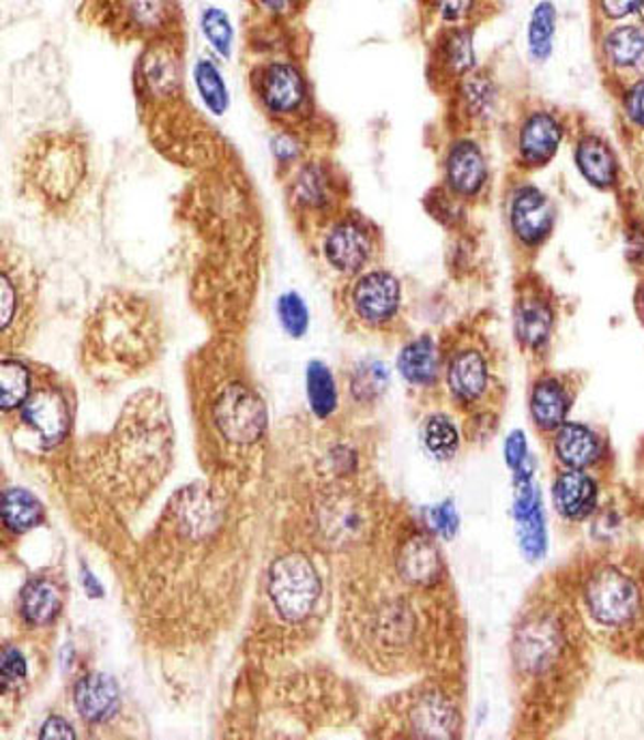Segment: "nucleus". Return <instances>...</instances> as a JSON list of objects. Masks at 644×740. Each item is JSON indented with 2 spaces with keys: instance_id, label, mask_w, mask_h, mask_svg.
<instances>
[{
  "instance_id": "9b49d317",
  "label": "nucleus",
  "mask_w": 644,
  "mask_h": 740,
  "mask_svg": "<svg viewBox=\"0 0 644 740\" xmlns=\"http://www.w3.org/2000/svg\"><path fill=\"white\" fill-rule=\"evenodd\" d=\"M217 429L232 443H252L266 425V411L256 391L243 380H228L215 395Z\"/></svg>"
},
{
  "instance_id": "4c0bfd02",
  "label": "nucleus",
  "mask_w": 644,
  "mask_h": 740,
  "mask_svg": "<svg viewBox=\"0 0 644 740\" xmlns=\"http://www.w3.org/2000/svg\"><path fill=\"white\" fill-rule=\"evenodd\" d=\"M200 29L203 35L207 37L209 45L221 58H228L232 54V42H234V31L230 24V18L223 9L219 7H207L200 15Z\"/></svg>"
},
{
  "instance_id": "ea45409f",
  "label": "nucleus",
  "mask_w": 644,
  "mask_h": 740,
  "mask_svg": "<svg viewBox=\"0 0 644 740\" xmlns=\"http://www.w3.org/2000/svg\"><path fill=\"white\" fill-rule=\"evenodd\" d=\"M277 316H280L282 327L291 337H301L309 325V314H307L305 301L301 298L297 292H286V294L280 296Z\"/></svg>"
},
{
  "instance_id": "4be33fe9",
  "label": "nucleus",
  "mask_w": 644,
  "mask_h": 740,
  "mask_svg": "<svg viewBox=\"0 0 644 740\" xmlns=\"http://www.w3.org/2000/svg\"><path fill=\"white\" fill-rule=\"evenodd\" d=\"M397 370L406 382L415 387H428L438 373V352L429 337H419L402 348L397 357Z\"/></svg>"
},
{
  "instance_id": "ddd939ff",
  "label": "nucleus",
  "mask_w": 644,
  "mask_h": 740,
  "mask_svg": "<svg viewBox=\"0 0 644 740\" xmlns=\"http://www.w3.org/2000/svg\"><path fill=\"white\" fill-rule=\"evenodd\" d=\"M22 418L45 443H58L67 434L72 421L65 393L54 384L33 389L22 406Z\"/></svg>"
},
{
  "instance_id": "5701e85b",
  "label": "nucleus",
  "mask_w": 644,
  "mask_h": 740,
  "mask_svg": "<svg viewBox=\"0 0 644 740\" xmlns=\"http://www.w3.org/2000/svg\"><path fill=\"white\" fill-rule=\"evenodd\" d=\"M400 572L406 581L426 586L440 574V558L428 538H411L400 554Z\"/></svg>"
},
{
  "instance_id": "f3484780",
  "label": "nucleus",
  "mask_w": 644,
  "mask_h": 740,
  "mask_svg": "<svg viewBox=\"0 0 644 740\" xmlns=\"http://www.w3.org/2000/svg\"><path fill=\"white\" fill-rule=\"evenodd\" d=\"M78 712L90 723H99L112 717L119 706V689L112 678L103 674L85 676L74 692Z\"/></svg>"
},
{
  "instance_id": "2f4dec72",
  "label": "nucleus",
  "mask_w": 644,
  "mask_h": 740,
  "mask_svg": "<svg viewBox=\"0 0 644 740\" xmlns=\"http://www.w3.org/2000/svg\"><path fill=\"white\" fill-rule=\"evenodd\" d=\"M553 330V314L539 301H526L517 307L515 314V333L522 344L531 348H539Z\"/></svg>"
},
{
  "instance_id": "a18cd8bd",
  "label": "nucleus",
  "mask_w": 644,
  "mask_h": 740,
  "mask_svg": "<svg viewBox=\"0 0 644 740\" xmlns=\"http://www.w3.org/2000/svg\"><path fill=\"white\" fill-rule=\"evenodd\" d=\"M26 676V661L20 651L9 649L2 653V685L22 681Z\"/></svg>"
},
{
  "instance_id": "6ab92c4d",
  "label": "nucleus",
  "mask_w": 644,
  "mask_h": 740,
  "mask_svg": "<svg viewBox=\"0 0 644 740\" xmlns=\"http://www.w3.org/2000/svg\"><path fill=\"white\" fill-rule=\"evenodd\" d=\"M563 129L550 115H533L520 133V153L526 162L539 164L555 155Z\"/></svg>"
},
{
  "instance_id": "20e7f679",
  "label": "nucleus",
  "mask_w": 644,
  "mask_h": 740,
  "mask_svg": "<svg viewBox=\"0 0 644 740\" xmlns=\"http://www.w3.org/2000/svg\"><path fill=\"white\" fill-rule=\"evenodd\" d=\"M80 15L119 43L183 37L181 0H85Z\"/></svg>"
},
{
  "instance_id": "dca6fc26",
  "label": "nucleus",
  "mask_w": 644,
  "mask_h": 740,
  "mask_svg": "<svg viewBox=\"0 0 644 740\" xmlns=\"http://www.w3.org/2000/svg\"><path fill=\"white\" fill-rule=\"evenodd\" d=\"M598 502V486L582 470L569 468L555 481V504L567 520H585Z\"/></svg>"
},
{
  "instance_id": "4468645a",
  "label": "nucleus",
  "mask_w": 644,
  "mask_h": 740,
  "mask_svg": "<svg viewBox=\"0 0 644 740\" xmlns=\"http://www.w3.org/2000/svg\"><path fill=\"white\" fill-rule=\"evenodd\" d=\"M445 178L449 189L458 196L471 198L481 192L488 178V167L481 149L472 140H458L449 149L445 162Z\"/></svg>"
},
{
  "instance_id": "2eb2a0df",
  "label": "nucleus",
  "mask_w": 644,
  "mask_h": 740,
  "mask_svg": "<svg viewBox=\"0 0 644 740\" xmlns=\"http://www.w3.org/2000/svg\"><path fill=\"white\" fill-rule=\"evenodd\" d=\"M512 226L524 243H539L553 226V208L535 187H522L512 205Z\"/></svg>"
},
{
  "instance_id": "a211bd4d",
  "label": "nucleus",
  "mask_w": 644,
  "mask_h": 740,
  "mask_svg": "<svg viewBox=\"0 0 644 740\" xmlns=\"http://www.w3.org/2000/svg\"><path fill=\"white\" fill-rule=\"evenodd\" d=\"M447 384L460 402H474L485 393L488 366L477 350L458 352L447 370Z\"/></svg>"
},
{
  "instance_id": "09e8293b",
  "label": "nucleus",
  "mask_w": 644,
  "mask_h": 740,
  "mask_svg": "<svg viewBox=\"0 0 644 740\" xmlns=\"http://www.w3.org/2000/svg\"><path fill=\"white\" fill-rule=\"evenodd\" d=\"M524 457H526V438L520 432H515L505 443V459L514 470H517L522 466Z\"/></svg>"
},
{
  "instance_id": "f8f14e48",
  "label": "nucleus",
  "mask_w": 644,
  "mask_h": 740,
  "mask_svg": "<svg viewBox=\"0 0 644 740\" xmlns=\"http://www.w3.org/2000/svg\"><path fill=\"white\" fill-rule=\"evenodd\" d=\"M33 292L31 269L26 266L24 255L13 251V247L2 249V271H0V325L2 337L13 335L20 318H26L29 296Z\"/></svg>"
},
{
  "instance_id": "49530a36",
  "label": "nucleus",
  "mask_w": 644,
  "mask_h": 740,
  "mask_svg": "<svg viewBox=\"0 0 644 740\" xmlns=\"http://www.w3.org/2000/svg\"><path fill=\"white\" fill-rule=\"evenodd\" d=\"M601 9L608 18H627L632 13H638L644 9V0H600Z\"/></svg>"
},
{
  "instance_id": "b1692460",
  "label": "nucleus",
  "mask_w": 644,
  "mask_h": 740,
  "mask_svg": "<svg viewBox=\"0 0 644 740\" xmlns=\"http://www.w3.org/2000/svg\"><path fill=\"white\" fill-rule=\"evenodd\" d=\"M569 411V398L557 380H542L531 395V414L544 429H557Z\"/></svg>"
},
{
  "instance_id": "39448f33",
  "label": "nucleus",
  "mask_w": 644,
  "mask_h": 740,
  "mask_svg": "<svg viewBox=\"0 0 644 740\" xmlns=\"http://www.w3.org/2000/svg\"><path fill=\"white\" fill-rule=\"evenodd\" d=\"M183 37H171L142 45L133 65V95L149 124L183 108Z\"/></svg>"
},
{
  "instance_id": "393cba45",
  "label": "nucleus",
  "mask_w": 644,
  "mask_h": 740,
  "mask_svg": "<svg viewBox=\"0 0 644 740\" xmlns=\"http://www.w3.org/2000/svg\"><path fill=\"white\" fill-rule=\"evenodd\" d=\"M20 610L29 622L47 624L61 612V595L50 581L33 579L22 588Z\"/></svg>"
},
{
  "instance_id": "6e6552de",
  "label": "nucleus",
  "mask_w": 644,
  "mask_h": 740,
  "mask_svg": "<svg viewBox=\"0 0 644 740\" xmlns=\"http://www.w3.org/2000/svg\"><path fill=\"white\" fill-rule=\"evenodd\" d=\"M589 617L601 627L621 629L638 617L643 592L634 577L619 567H601L585 586Z\"/></svg>"
},
{
  "instance_id": "7c9ffc66",
  "label": "nucleus",
  "mask_w": 644,
  "mask_h": 740,
  "mask_svg": "<svg viewBox=\"0 0 644 740\" xmlns=\"http://www.w3.org/2000/svg\"><path fill=\"white\" fill-rule=\"evenodd\" d=\"M537 498L539 496L535 492V488L526 483L522 498L515 504L517 524L522 529V545L528 554L544 552V520H542L544 515H542V507Z\"/></svg>"
},
{
  "instance_id": "8fccbe9b",
  "label": "nucleus",
  "mask_w": 644,
  "mask_h": 740,
  "mask_svg": "<svg viewBox=\"0 0 644 740\" xmlns=\"http://www.w3.org/2000/svg\"><path fill=\"white\" fill-rule=\"evenodd\" d=\"M40 734H42V739H74L76 737L74 728L65 719H61V717H50L43 723Z\"/></svg>"
},
{
  "instance_id": "a878e982",
  "label": "nucleus",
  "mask_w": 644,
  "mask_h": 740,
  "mask_svg": "<svg viewBox=\"0 0 644 740\" xmlns=\"http://www.w3.org/2000/svg\"><path fill=\"white\" fill-rule=\"evenodd\" d=\"M33 393V373L24 361L2 359L0 366V404L2 412L18 411Z\"/></svg>"
},
{
  "instance_id": "de8ad7c7",
  "label": "nucleus",
  "mask_w": 644,
  "mask_h": 740,
  "mask_svg": "<svg viewBox=\"0 0 644 740\" xmlns=\"http://www.w3.org/2000/svg\"><path fill=\"white\" fill-rule=\"evenodd\" d=\"M625 110L634 123L644 127V80L630 88L625 97Z\"/></svg>"
},
{
  "instance_id": "f03ea898",
  "label": "nucleus",
  "mask_w": 644,
  "mask_h": 740,
  "mask_svg": "<svg viewBox=\"0 0 644 740\" xmlns=\"http://www.w3.org/2000/svg\"><path fill=\"white\" fill-rule=\"evenodd\" d=\"M248 86L260 115L275 129L297 131L305 138L314 133L318 106L312 83L295 58L273 56L252 65Z\"/></svg>"
},
{
  "instance_id": "f257e3e1",
  "label": "nucleus",
  "mask_w": 644,
  "mask_h": 740,
  "mask_svg": "<svg viewBox=\"0 0 644 740\" xmlns=\"http://www.w3.org/2000/svg\"><path fill=\"white\" fill-rule=\"evenodd\" d=\"M90 174V149L76 129H52L33 135L18 162V183L43 213L63 217L85 194Z\"/></svg>"
},
{
  "instance_id": "1a4fd4ad",
  "label": "nucleus",
  "mask_w": 644,
  "mask_h": 740,
  "mask_svg": "<svg viewBox=\"0 0 644 740\" xmlns=\"http://www.w3.org/2000/svg\"><path fill=\"white\" fill-rule=\"evenodd\" d=\"M269 597L277 614L291 622L305 620L320 597V579L303 554H288L269 572Z\"/></svg>"
},
{
  "instance_id": "e433bc0d",
  "label": "nucleus",
  "mask_w": 644,
  "mask_h": 740,
  "mask_svg": "<svg viewBox=\"0 0 644 740\" xmlns=\"http://www.w3.org/2000/svg\"><path fill=\"white\" fill-rule=\"evenodd\" d=\"M460 95H462L465 110L472 119H485L494 108V97H496L494 84L483 74L465 76Z\"/></svg>"
},
{
  "instance_id": "423d86ee",
  "label": "nucleus",
  "mask_w": 644,
  "mask_h": 740,
  "mask_svg": "<svg viewBox=\"0 0 644 740\" xmlns=\"http://www.w3.org/2000/svg\"><path fill=\"white\" fill-rule=\"evenodd\" d=\"M92 344L119 366L133 368L144 359L149 361L155 344V327L149 307L129 296L110 298L95 316Z\"/></svg>"
},
{
  "instance_id": "f704fd0d",
  "label": "nucleus",
  "mask_w": 644,
  "mask_h": 740,
  "mask_svg": "<svg viewBox=\"0 0 644 740\" xmlns=\"http://www.w3.org/2000/svg\"><path fill=\"white\" fill-rule=\"evenodd\" d=\"M557 31V9L553 2H539L533 11L528 26V47L537 61H546L553 52V40Z\"/></svg>"
},
{
  "instance_id": "c85d7f7f",
  "label": "nucleus",
  "mask_w": 644,
  "mask_h": 740,
  "mask_svg": "<svg viewBox=\"0 0 644 740\" xmlns=\"http://www.w3.org/2000/svg\"><path fill=\"white\" fill-rule=\"evenodd\" d=\"M43 520V507L35 496L24 490L2 493V522L13 533H24Z\"/></svg>"
},
{
  "instance_id": "7ed1b4c3",
  "label": "nucleus",
  "mask_w": 644,
  "mask_h": 740,
  "mask_svg": "<svg viewBox=\"0 0 644 740\" xmlns=\"http://www.w3.org/2000/svg\"><path fill=\"white\" fill-rule=\"evenodd\" d=\"M284 203L291 221L305 239H312L350 203V183L340 165L323 153L301 160L282 176Z\"/></svg>"
},
{
  "instance_id": "a19ab883",
  "label": "nucleus",
  "mask_w": 644,
  "mask_h": 740,
  "mask_svg": "<svg viewBox=\"0 0 644 740\" xmlns=\"http://www.w3.org/2000/svg\"><path fill=\"white\" fill-rule=\"evenodd\" d=\"M386 376L385 368L381 363H365L359 366L352 380H350V389L359 395V398H372L376 393H381L385 389Z\"/></svg>"
},
{
  "instance_id": "58836bf2",
  "label": "nucleus",
  "mask_w": 644,
  "mask_h": 740,
  "mask_svg": "<svg viewBox=\"0 0 644 740\" xmlns=\"http://www.w3.org/2000/svg\"><path fill=\"white\" fill-rule=\"evenodd\" d=\"M424 443L428 447V451L436 457H449L458 449L460 436L456 425L443 416V414H434L429 416L426 427H424Z\"/></svg>"
},
{
  "instance_id": "c03bdc74",
  "label": "nucleus",
  "mask_w": 644,
  "mask_h": 740,
  "mask_svg": "<svg viewBox=\"0 0 644 740\" xmlns=\"http://www.w3.org/2000/svg\"><path fill=\"white\" fill-rule=\"evenodd\" d=\"M429 522H432L434 531L443 536H451L458 529V515H456V511L449 502H445L440 507H434L432 513H429Z\"/></svg>"
},
{
  "instance_id": "c9c22d12",
  "label": "nucleus",
  "mask_w": 644,
  "mask_h": 740,
  "mask_svg": "<svg viewBox=\"0 0 644 740\" xmlns=\"http://www.w3.org/2000/svg\"><path fill=\"white\" fill-rule=\"evenodd\" d=\"M413 726L417 728L419 734L426 737H447L451 734L454 712L449 704H445L440 698L422 699V704H417L415 708Z\"/></svg>"
},
{
  "instance_id": "aec40b11",
  "label": "nucleus",
  "mask_w": 644,
  "mask_h": 740,
  "mask_svg": "<svg viewBox=\"0 0 644 740\" xmlns=\"http://www.w3.org/2000/svg\"><path fill=\"white\" fill-rule=\"evenodd\" d=\"M555 451L565 466L574 470H585L598 459L600 443L589 427L578 425V423H567L557 432Z\"/></svg>"
},
{
  "instance_id": "0eeeda50",
  "label": "nucleus",
  "mask_w": 644,
  "mask_h": 740,
  "mask_svg": "<svg viewBox=\"0 0 644 740\" xmlns=\"http://www.w3.org/2000/svg\"><path fill=\"white\" fill-rule=\"evenodd\" d=\"M312 239L323 262L342 278H354L368 271L381 247L376 224L352 206H346Z\"/></svg>"
},
{
  "instance_id": "cd10ccee",
  "label": "nucleus",
  "mask_w": 644,
  "mask_h": 740,
  "mask_svg": "<svg viewBox=\"0 0 644 740\" xmlns=\"http://www.w3.org/2000/svg\"><path fill=\"white\" fill-rule=\"evenodd\" d=\"M440 67L449 76H469L474 67V47L469 29H451L438 47Z\"/></svg>"
},
{
  "instance_id": "72a5a7b5",
  "label": "nucleus",
  "mask_w": 644,
  "mask_h": 740,
  "mask_svg": "<svg viewBox=\"0 0 644 740\" xmlns=\"http://www.w3.org/2000/svg\"><path fill=\"white\" fill-rule=\"evenodd\" d=\"M307 398H309L312 411L320 418L329 416L338 406L336 378L331 370L320 361H312L307 368Z\"/></svg>"
},
{
  "instance_id": "37998d69",
  "label": "nucleus",
  "mask_w": 644,
  "mask_h": 740,
  "mask_svg": "<svg viewBox=\"0 0 644 740\" xmlns=\"http://www.w3.org/2000/svg\"><path fill=\"white\" fill-rule=\"evenodd\" d=\"M434 13L449 24H458L467 20L474 9V0H429Z\"/></svg>"
},
{
  "instance_id": "c756f323",
  "label": "nucleus",
  "mask_w": 644,
  "mask_h": 740,
  "mask_svg": "<svg viewBox=\"0 0 644 740\" xmlns=\"http://www.w3.org/2000/svg\"><path fill=\"white\" fill-rule=\"evenodd\" d=\"M194 80H196V90L203 104L207 106V110L215 117H223L230 106V95H228V86L223 83L219 67L211 58L196 61Z\"/></svg>"
},
{
  "instance_id": "473e14b6",
  "label": "nucleus",
  "mask_w": 644,
  "mask_h": 740,
  "mask_svg": "<svg viewBox=\"0 0 644 740\" xmlns=\"http://www.w3.org/2000/svg\"><path fill=\"white\" fill-rule=\"evenodd\" d=\"M605 54L616 67H636L644 63V29L623 26L605 37Z\"/></svg>"
},
{
  "instance_id": "bb28decb",
  "label": "nucleus",
  "mask_w": 644,
  "mask_h": 740,
  "mask_svg": "<svg viewBox=\"0 0 644 740\" xmlns=\"http://www.w3.org/2000/svg\"><path fill=\"white\" fill-rule=\"evenodd\" d=\"M576 162L580 172L587 176L589 183L598 185V187H610L614 183L616 176V164L614 157L610 153V149L596 140V138H587L580 142L578 153H576Z\"/></svg>"
},
{
  "instance_id": "9d476101",
  "label": "nucleus",
  "mask_w": 644,
  "mask_h": 740,
  "mask_svg": "<svg viewBox=\"0 0 644 740\" xmlns=\"http://www.w3.org/2000/svg\"><path fill=\"white\" fill-rule=\"evenodd\" d=\"M402 286L393 273L385 269H368L350 278L346 289V307L350 316L368 327H386L400 312Z\"/></svg>"
},
{
  "instance_id": "412c9836",
  "label": "nucleus",
  "mask_w": 644,
  "mask_h": 740,
  "mask_svg": "<svg viewBox=\"0 0 644 740\" xmlns=\"http://www.w3.org/2000/svg\"><path fill=\"white\" fill-rule=\"evenodd\" d=\"M557 627L550 620H533L524 627L522 635V661L526 670L542 672L553 663L558 651Z\"/></svg>"
},
{
  "instance_id": "79ce46f5",
  "label": "nucleus",
  "mask_w": 644,
  "mask_h": 740,
  "mask_svg": "<svg viewBox=\"0 0 644 740\" xmlns=\"http://www.w3.org/2000/svg\"><path fill=\"white\" fill-rule=\"evenodd\" d=\"M252 7L273 22H288L297 18L309 0H250Z\"/></svg>"
}]
</instances>
